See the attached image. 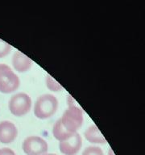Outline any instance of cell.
<instances>
[{
	"label": "cell",
	"mask_w": 145,
	"mask_h": 155,
	"mask_svg": "<svg viewBox=\"0 0 145 155\" xmlns=\"http://www.w3.org/2000/svg\"><path fill=\"white\" fill-rule=\"evenodd\" d=\"M58 108V100L54 95L45 94L40 95L36 99L34 105V114L40 120L52 117Z\"/></svg>",
	"instance_id": "6da1fadb"
},
{
	"label": "cell",
	"mask_w": 145,
	"mask_h": 155,
	"mask_svg": "<svg viewBox=\"0 0 145 155\" xmlns=\"http://www.w3.org/2000/svg\"><path fill=\"white\" fill-rule=\"evenodd\" d=\"M60 121L66 130L72 133H77L84 121L83 111L76 104H69V107L63 113Z\"/></svg>",
	"instance_id": "7a4b0ae2"
},
{
	"label": "cell",
	"mask_w": 145,
	"mask_h": 155,
	"mask_svg": "<svg viewBox=\"0 0 145 155\" xmlns=\"http://www.w3.org/2000/svg\"><path fill=\"white\" fill-rule=\"evenodd\" d=\"M20 80L9 65L0 64V92L10 94L19 87Z\"/></svg>",
	"instance_id": "3957f363"
},
{
	"label": "cell",
	"mask_w": 145,
	"mask_h": 155,
	"mask_svg": "<svg viewBox=\"0 0 145 155\" xmlns=\"http://www.w3.org/2000/svg\"><path fill=\"white\" fill-rule=\"evenodd\" d=\"M31 99L28 94L19 92L14 94L9 100L8 107L12 115L20 117L28 113L31 107Z\"/></svg>",
	"instance_id": "277c9868"
},
{
	"label": "cell",
	"mask_w": 145,
	"mask_h": 155,
	"mask_svg": "<svg viewBox=\"0 0 145 155\" xmlns=\"http://www.w3.org/2000/svg\"><path fill=\"white\" fill-rule=\"evenodd\" d=\"M22 149L27 155H44L48 152L46 140L39 136H30L24 140Z\"/></svg>",
	"instance_id": "5b68a950"
},
{
	"label": "cell",
	"mask_w": 145,
	"mask_h": 155,
	"mask_svg": "<svg viewBox=\"0 0 145 155\" xmlns=\"http://www.w3.org/2000/svg\"><path fill=\"white\" fill-rule=\"evenodd\" d=\"M82 146V139L79 133H73L70 137L59 143V150L65 155H76Z\"/></svg>",
	"instance_id": "8992f818"
},
{
	"label": "cell",
	"mask_w": 145,
	"mask_h": 155,
	"mask_svg": "<svg viewBox=\"0 0 145 155\" xmlns=\"http://www.w3.org/2000/svg\"><path fill=\"white\" fill-rule=\"evenodd\" d=\"M18 129L11 121L4 120L0 122V142L11 144L16 139Z\"/></svg>",
	"instance_id": "52a82bcc"
},
{
	"label": "cell",
	"mask_w": 145,
	"mask_h": 155,
	"mask_svg": "<svg viewBox=\"0 0 145 155\" xmlns=\"http://www.w3.org/2000/svg\"><path fill=\"white\" fill-rule=\"evenodd\" d=\"M33 65L31 58L19 51H16L12 57V65L17 72L25 73L29 70Z\"/></svg>",
	"instance_id": "ba28073f"
},
{
	"label": "cell",
	"mask_w": 145,
	"mask_h": 155,
	"mask_svg": "<svg viewBox=\"0 0 145 155\" xmlns=\"http://www.w3.org/2000/svg\"><path fill=\"white\" fill-rule=\"evenodd\" d=\"M84 136L89 142L93 144H106V140L95 124H92L85 131Z\"/></svg>",
	"instance_id": "9c48e42d"
},
{
	"label": "cell",
	"mask_w": 145,
	"mask_h": 155,
	"mask_svg": "<svg viewBox=\"0 0 145 155\" xmlns=\"http://www.w3.org/2000/svg\"><path fill=\"white\" fill-rule=\"evenodd\" d=\"M53 133L54 137L59 141H64V140H67L68 138L70 137L73 133H70L69 131H67L65 128V127L62 125L60 119H59L55 123L54 126H53Z\"/></svg>",
	"instance_id": "30bf717a"
},
{
	"label": "cell",
	"mask_w": 145,
	"mask_h": 155,
	"mask_svg": "<svg viewBox=\"0 0 145 155\" xmlns=\"http://www.w3.org/2000/svg\"><path fill=\"white\" fill-rule=\"evenodd\" d=\"M45 83L47 87H48L50 91H52L59 92L63 90V87H61V85H60L57 81H56V80L49 74L46 75Z\"/></svg>",
	"instance_id": "8fae6325"
},
{
	"label": "cell",
	"mask_w": 145,
	"mask_h": 155,
	"mask_svg": "<svg viewBox=\"0 0 145 155\" xmlns=\"http://www.w3.org/2000/svg\"><path fill=\"white\" fill-rule=\"evenodd\" d=\"M11 45L0 39V58L7 57L11 52Z\"/></svg>",
	"instance_id": "7c38bea8"
},
{
	"label": "cell",
	"mask_w": 145,
	"mask_h": 155,
	"mask_svg": "<svg viewBox=\"0 0 145 155\" xmlns=\"http://www.w3.org/2000/svg\"><path fill=\"white\" fill-rule=\"evenodd\" d=\"M82 155H104V153L98 146H89L85 149Z\"/></svg>",
	"instance_id": "4fadbf2b"
},
{
	"label": "cell",
	"mask_w": 145,
	"mask_h": 155,
	"mask_svg": "<svg viewBox=\"0 0 145 155\" xmlns=\"http://www.w3.org/2000/svg\"><path fill=\"white\" fill-rule=\"evenodd\" d=\"M0 155H16L15 153L10 148H2L0 149Z\"/></svg>",
	"instance_id": "5bb4252c"
},
{
	"label": "cell",
	"mask_w": 145,
	"mask_h": 155,
	"mask_svg": "<svg viewBox=\"0 0 145 155\" xmlns=\"http://www.w3.org/2000/svg\"><path fill=\"white\" fill-rule=\"evenodd\" d=\"M108 155H115V154H114V153L113 152V150H111V149H109Z\"/></svg>",
	"instance_id": "9a60e30c"
},
{
	"label": "cell",
	"mask_w": 145,
	"mask_h": 155,
	"mask_svg": "<svg viewBox=\"0 0 145 155\" xmlns=\"http://www.w3.org/2000/svg\"><path fill=\"white\" fill-rule=\"evenodd\" d=\"M44 155H56V154H53V153H45Z\"/></svg>",
	"instance_id": "2e32d148"
}]
</instances>
